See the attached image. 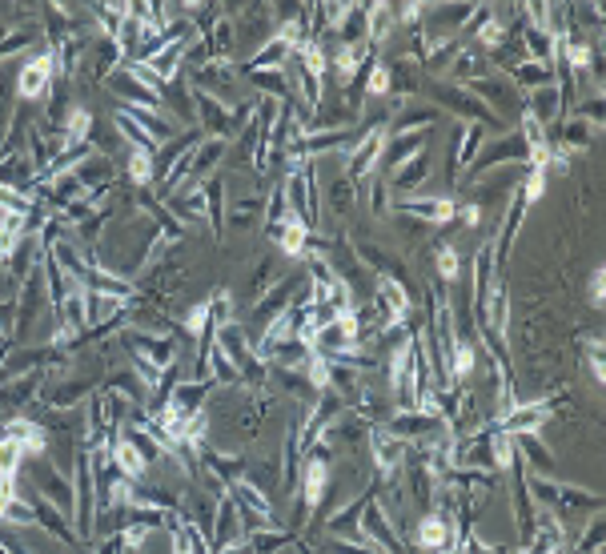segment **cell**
<instances>
[{
  "label": "cell",
  "mask_w": 606,
  "mask_h": 554,
  "mask_svg": "<svg viewBox=\"0 0 606 554\" xmlns=\"http://www.w3.org/2000/svg\"><path fill=\"white\" fill-rule=\"evenodd\" d=\"M430 97H434V109H450L458 121H470V125H486L490 133H506V121H498L474 93H466L462 85H450V81H434L430 85Z\"/></svg>",
  "instance_id": "cell-1"
},
{
  "label": "cell",
  "mask_w": 606,
  "mask_h": 554,
  "mask_svg": "<svg viewBox=\"0 0 606 554\" xmlns=\"http://www.w3.org/2000/svg\"><path fill=\"white\" fill-rule=\"evenodd\" d=\"M514 165H526V141H522L514 129L494 133V137L482 145V153L474 157V165H470V173H466V185H474L478 177H490L494 169H514Z\"/></svg>",
  "instance_id": "cell-2"
},
{
  "label": "cell",
  "mask_w": 606,
  "mask_h": 554,
  "mask_svg": "<svg viewBox=\"0 0 606 554\" xmlns=\"http://www.w3.org/2000/svg\"><path fill=\"white\" fill-rule=\"evenodd\" d=\"M374 314H378V330H406V322L414 318V298L402 282L394 277H374Z\"/></svg>",
  "instance_id": "cell-3"
},
{
  "label": "cell",
  "mask_w": 606,
  "mask_h": 554,
  "mask_svg": "<svg viewBox=\"0 0 606 554\" xmlns=\"http://www.w3.org/2000/svg\"><path fill=\"white\" fill-rule=\"evenodd\" d=\"M386 141H390V129H386V121H378V125H370V129L346 149V181H350V185H362L366 177H374Z\"/></svg>",
  "instance_id": "cell-4"
},
{
  "label": "cell",
  "mask_w": 606,
  "mask_h": 554,
  "mask_svg": "<svg viewBox=\"0 0 606 554\" xmlns=\"http://www.w3.org/2000/svg\"><path fill=\"white\" fill-rule=\"evenodd\" d=\"M53 81H57V65H53V49L45 45V49L29 53L21 61V69H17V101H25V105L29 101H45Z\"/></svg>",
  "instance_id": "cell-5"
},
{
  "label": "cell",
  "mask_w": 606,
  "mask_h": 554,
  "mask_svg": "<svg viewBox=\"0 0 606 554\" xmlns=\"http://www.w3.org/2000/svg\"><path fill=\"white\" fill-rule=\"evenodd\" d=\"M362 538H366L378 554H406V538H402L394 514H390L378 498H374V502L366 506V514H362Z\"/></svg>",
  "instance_id": "cell-6"
},
{
  "label": "cell",
  "mask_w": 606,
  "mask_h": 554,
  "mask_svg": "<svg viewBox=\"0 0 606 554\" xmlns=\"http://www.w3.org/2000/svg\"><path fill=\"white\" fill-rule=\"evenodd\" d=\"M386 430H390L394 438H402L406 446H430V442H438V438L450 434V426H446L442 418H430V414H422V410H398V414L386 422Z\"/></svg>",
  "instance_id": "cell-7"
},
{
  "label": "cell",
  "mask_w": 606,
  "mask_h": 554,
  "mask_svg": "<svg viewBox=\"0 0 606 554\" xmlns=\"http://www.w3.org/2000/svg\"><path fill=\"white\" fill-rule=\"evenodd\" d=\"M121 346L129 350V358H145V362H149V366H157V370H165V366H173V362L181 358V350H177L173 334L125 330V334H121Z\"/></svg>",
  "instance_id": "cell-8"
},
{
  "label": "cell",
  "mask_w": 606,
  "mask_h": 554,
  "mask_svg": "<svg viewBox=\"0 0 606 554\" xmlns=\"http://www.w3.org/2000/svg\"><path fill=\"white\" fill-rule=\"evenodd\" d=\"M105 89L117 97V105L121 109H153V113H161V93L157 89H149L133 69H129V61L105 81Z\"/></svg>",
  "instance_id": "cell-9"
},
{
  "label": "cell",
  "mask_w": 606,
  "mask_h": 554,
  "mask_svg": "<svg viewBox=\"0 0 606 554\" xmlns=\"http://www.w3.org/2000/svg\"><path fill=\"white\" fill-rule=\"evenodd\" d=\"M550 422V402H542V398H514V406L510 410H502L490 426H498V430H506L510 438H522V434H538L542 426Z\"/></svg>",
  "instance_id": "cell-10"
},
{
  "label": "cell",
  "mask_w": 606,
  "mask_h": 554,
  "mask_svg": "<svg viewBox=\"0 0 606 554\" xmlns=\"http://www.w3.org/2000/svg\"><path fill=\"white\" fill-rule=\"evenodd\" d=\"M462 530H466L462 514H458V518H446V514H438V510H426V514L418 518V526H414V546H418L422 554H438V550H446Z\"/></svg>",
  "instance_id": "cell-11"
},
{
  "label": "cell",
  "mask_w": 606,
  "mask_h": 554,
  "mask_svg": "<svg viewBox=\"0 0 606 554\" xmlns=\"http://www.w3.org/2000/svg\"><path fill=\"white\" fill-rule=\"evenodd\" d=\"M394 213L414 217V221H422V225H450L454 213H458V201L438 197V193H434V197L414 193V197H398V201H394Z\"/></svg>",
  "instance_id": "cell-12"
},
{
  "label": "cell",
  "mask_w": 606,
  "mask_h": 554,
  "mask_svg": "<svg viewBox=\"0 0 606 554\" xmlns=\"http://www.w3.org/2000/svg\"><path fill=\"white\" fill-rule=\"evenodd\" d=\"M366 442H370L374 470H378L382 478H398V474H402V462H406V454H410V446H406L402 438H394L386 426H370Z\"/></svg>",
  "instance_id": "cell-13"
},
{
  "label": "cell",
  "mask_w": 606,
  "mask_h": 554,
  "mask_svg": "<svg viewBox=\"0 0 606 554\" xmlns=\"http://www.w3.org/2000/svg\"><path fill=\"white\" fill-rule=\"evenodd\" d=\"M374 490H378V486H366V490H358V498H350L346 506H338V510L326 518V530H330V538L366 542V538H362V514H366V506L374 502Z\"/></svg>",
  "instance_id": "cell-14"
},
{
  "label": "cell",
  "mask_w": 606,
  "mask_h": 554,
  "mask_svg": "<svg viewBox=\"0 0 606 554\" xmlns=\"http://www.w3.org/2000/svg\"><path fill=\"white\" fill-rule=\"evenodd\" d=\"M209 542H213V554H217V550H225V546H233V542H245L241 506L233 502V494H229V490L217 498V514H213V534H209Z\"/></svg>",
  "instance_id": "cell-15"
},
{
  "label": "cell",
  "mask_w": 606,
  "mask_h": 554,
  "mask_svg": "<svg viewBox=\"0 0 606 554\" xmlns=\"http://www.w3.org/2000/svg\"><path fill=\"white\" fill-rule=\"evenodd\" d=\"M265 233L273 237V245H277L289 261H301V257L310 253V233H314V229H310L306 221H301L297 213H285V217H281V225H273V229H265Z\"/></svg>",
  "instance_id": "cell-16"
},
{
  "label": "cell",
  "mask_w": 606,
  "mask_h": 554,
  "mask_svg": "<svg viewBox=\"0 0 606 554\" xmlns=\"http://www.w3.org/2000/svg\"><path fill=\"white\" fill-rule=\"evenodd\" d=\"M438 121H442V109H434V105H426V101H410V105H402V109L386 121V129H390V137H402V133H430Z\"/></svg>",
  "instance_id": "cell-17"
},
{
  "label": "cell",
  "mask_w": 606,
  "mask_h": 554,
  "mask_svg": "<svg viewBox=\"0 0 606 554\" xmlns=\"http://www.w3.org/2000/svg\"><path fill=\"white\" fill-rule=\"evenodd\" d=\"M225 157H229V141L201 137V145L193 149V161H189V181H185V185H205L209 177H217V169L225 165Z\"/></svg>",
  "instance_id": "cell-18"
},
{
  "label": "cell",
  "mask_w": 606,
  "mask_h": 554,
  "mask_svg": "<svg viewBox=\"0 0 606 554\" xmlns=\"http://www.w3.org/2000/svg\"><path fill=\"white\" fill-rule=\"evenodd\" d=\"M5 434L21 442L25 462H33V458H45V454H49V430H45L37 418H29V414H13V418L5 422Z\"/></svg>",
  "instance_id": "cell-19"
},
{
  "label": "cell",
  "mask_w": 606,
  "mask_h": 554,
  "mask_svg": "<svg viewBox=\"0 0 606 554\" xmlns=\"http://www.w3.org/2000/svg\"><path fill=\"white\" fill-rule=\"evenodd\" d=\"M25 494V490H21ZM29 502H33V514H37V526L49 534V538H57V542H65V546H81V538H77V530H73V518L69 514H61L53 502H45L41 494H25Z\"/></svg>",
  "instance_id": "cell-20"
},
{
  "label": "cell",
  "mask_w": 606,
  "mask_h": 554,
  "mask_svg": "<svg viewBox=\"0 0 606 554\" xmlns=\"http://www.w3.org/2000/svg\"><path fill=\"white\" fill-rule=\"evenodd\" d=\"M494 269H498L494 241H482L474 249V322H482V314H486V298L494 290Z\"/></svg>",
  "instance_id": "cell-21"
},
{
  "label": "cell",
  "mask_w": 606,
  "mask_h": 554,
  "mask_svg": "<svg viewBox=\"0 0 606 554\" xmlns=\"http://www.w3.org/2000/svg\"><path fill=\"white\" fill-rule=\"evenodd\" d=\"M129 57H125V49L113 41V37H93L89 41V53H85V65H89V73H93V81H109L121 65H125Z\"/></svg>",
  "instance_id": "cell-22"
},
{
  "label": "cell",
  "mask_w": 606,
  "mask_h": 554,
  "mask_svg": "<svg viewBox=\"0 0 606 554\" xmlns=\"http://www.w3.org/2000/svg\"><path fill=\"white\" fill-rule=\"evenodd\" d=\"M514 446H518V458H522L526 474H534V478H558L554 450L542 442V434H522V438H514Z\"/></svg>",
  "instance_id": "cell-23"
},
{
  "label": "cell",
  "mask_w": 606,
  "mask_h": 554,
  "mask_svg": "<svg viewBox=\"0 0 606 554\" xmlns=\"http://www.w3.org/2000/svg\"><path fill=\"white\" fill-rule=\"evenodd\" d=\"M430 169H434L430 149H422V153H418V157H410L402 169H394V173L386 177V185H390V193H394V197H414V193H418V185H426V181H430Z\"/></svg>",
  "instance_id": "cell-24"
},
{
  "label": "cell",
  "mask_w": 606,
  "mask_h": 554,
  "mask_svg": "<svg viewBox=\"0 0 606 554\" xmlns=\"http://www.w3.org/2000/svg\"><path fill=\"white\" fill-rule=\"evenodd\" d=\"M193 113H197L205 137H217V141H229V137H233V133H229V105H225V101L193 89Z\"/></svg>",
  "instance_id": "cell-25"
},
{
  "label": "cell",
  "mask_w": 606,
  "mask_h": 554,
  "mask_svg": "<svg viewBox=\"0 0 606 554\" xmlns=\"http://www.w3.org/2000/svg\"><path fill=\"white\" fill-rule=\"evenodd\" d=\"M89 390H97V382H93V378H57V382H49V386H45L41 402H45L49 410H73V406H81V402H85V394H89Z\"/></svg>",
  "instance_id": "cell-26"
},
{
  "label": "cell",
  "mask_w": 606,
  "mask_h": 554,
  "mask_svg": "<svg viewBox=\"0 0 606 554\" xmlns=\"http://www.w3.org/2000/svg\"><path fill=\"white\" fill-rule=\"evenodd\" d=\"M542 129H550V125H558L562 117H566V105H562V93H558V81L554 85H546V89H534V93H526V105H522Z\"/></svg>",
  "instance_id": "cell-27"
},
{
  "label": "cell",
  "mask_w": 606,
  "mask_h": 554,
  "mask_svg": "<svg viewBox=\"0 0 606 554\" xmlns=\"http://www.w3.org/2000/svg\"><path fill=\"white\" fill-rule=\"evenodd\" d=\"M426 141H430V133H402V137H390L386 149H382V161H378L382 177H390V173L402 169L410 157H418V153L426 149Z\"/></svg>",
  "instance_id": "cell-28"
},
{
  "label": "cell",
  "mask_w": 606,
  "mask_h": 554,
  "mask_svg": "<svg viewBox=\"0 0 606 554\" xmlns=\"http://www.w3.org/2000/svg\"><path fill=\"white\" fill-rule=\"evenodd\" d=\"M109 458H113V470H117L121 478H129V482H145V474H149V458H145V454L125 438V430L113 438Z\"/></svg>",
  "instance_id": "cell-29"
},
{
  "label": "cell",
  "mask_w": 606,
  "mask_h": 554,
  "mask_svg": "<svg viewBox=\"0 0 606 554\" xmlns=\"http://www.w3.org/2000/svg\"><path fill=\"white\" fill-rule=\"evenodd\" d=\"M261 213H265V197H261V193H241V197L225 209V229H229V233L261 229Z\"/></svg>",
  "instance_id": "cell-30"
},
{
  "label": "cell",
  "mask_w": 606,
  "mask_h": 554,
  "mask_svg": "<svg viewBox=\"0 0 606 554\" xmlns=\"http://www.w3.org/2000/svg\"><path fill=\"white\" fill-rule=\"evenodd\" d=\"M265 362H273L277 370H285V374H297V370H306V362H310V346L301 342V338H285V342H273V346H265V350H257Z\"/></svg>",
  "instance_id": "cell-31"
},
{
  "label": "cell",
  "mask_w": 606,
  "mask_h": 554,
  "mask_svg": "<svg viewBox=\"0 0 606 554\" xmlns=\"http://www.w3.org/2000/svg\"><path fill=\"white\" fill-rule=\"evenodd\" d=\"M494 133L486 125H470V121H458V137H454V169H470L474 157L482 153V145L490 141Z\"/></svg>",
  "instance_id": "cell-32"
},
{
  "label": "cell",
  "mask_w": 606,
  "mask_h": 554,
  "mask_svg": "<svg viewBox=\"0 0 606 554\" xmlns=\"http://www.w3.org/2000/svg\"><path fill=\"white\" fill-rule=\"evenodd\" d=\"M125 177L133 189H149L157 181V153L153 149H141V145H125Z\"/></svg>",
  "instance_id": "cell-33"
},
{
  "label": "cell",
  "mask_w": 606,
  "mask_h": 554,
  "mask_svg": "<svg viewBox=\"0 0 606 554\" xmlns=\"http://www.w3.org/2000/svg\"><path fill=\"white\" fill-rule=\"evenodd\" d=\"M410 358H414V334L398 338V342L390 346V354H386V390H390V394H402L406 374H410Z\"/></svg>",
  "instance_id": "cell-34"
},
{
  "label": "cell",
  "mask_w": 606,
  "mask_h": 554,
  "mask_svg": "<svg viewBox=\"0 0 606 554\" xmlns=\"http://www.w3.org/2000/svg\"><path fill=\"white\" fill-rule=\"evenodd\" d=\"M289 61H293V49H289L285 41L269 37V41H261V49H253V53H249L245 73H273V69H285Z\"/></svg>",
  "instance_id": "cell-35"
},
{
  "label": "cell",
  "mask_w": 606,
  "mask_h": 554,
  "mask_svg": "<svg viewBox=\"0 0 606 554\" xmlns=\"http://www.w3.org/2000/svg\"><path fill=\"white\" fill-rule=\"evenodd\" d=\"M450 85H470V81H478V77H490V57L486 53H478L474 45H466L454 61H450Z\"/></svg>",
  "instance_id": "cell-36"
},
{
  "label": "cell",
  "mask_w": 606,
  "mask_h": 554,
  "mask_svg": "<svg viewBox=\"0 0 606 554\" xmlns=\"http://www.w3.org/2000/svg\"><path fill=\"white\" fill-rule=\"evenodd\" d=\"M478 374V342L474 338H454L450 346V386H462Z\"/></svg>",
  "instance_id": "cell-37"
},
{
  "label": "cell",
  "mask_w": 606,
  "mask_h": 554,
  "mask_svg": "<svg viewBox=\"0 0 606 554\" xmlns=\"http://www.w3.org/2000/svg\"><path fill=\"white\" fill-rule=\"evenodd\" d=\"M77 181H81L85 189H109V185L117 181V161L93 149V157H85V161L77 165Z\"/></svg>",
  "instance_id": "cell-38"
},
{
  "label": "cell",
  "mask_w": 606,
  "mask_h": 554,
  "mask_svg": "<svg viewBox=\"0 0 606 554\" xmlns=\"http://www.w3.org/2000/svg\"><path fill=\"white\" fill-rule=\"evenodd\" d=\"M229 494H233V502L241 506V510H249V514H257L261 522H269V526H277V518H273V506H269V494L265 490H257L253 482H233L229 486Z\"/></svg>",
  "instance_id": "cell-39"
},
{
  "label": "cell",
  "mask_w": 606,
  "mask_h": 554,
  "mask_svg": "<svg viewBox=\"0 0 606 554\" xmlns=\"http://www.w3.org/2000/svg\"><path fill=\"white\" fill-rule=\"evenodd\" d=\"M398 29V17H394V5H366V41L378 49L394 37Z\"/></svg>",
  "instance_id": "cell-40"
},
{
  "label": "cell",
  "mask_w": 606,
  "mask_h": 554,
  "mask_svg": "<svg viewBox=\"0 0 606 554\" xmlns=\"http://www.w3.org/2000/svg\"><path fill=\"white\" fill-rule=\"evenodd\" d=\"M558 81V69L554 65H538V61H522L514 73H510V85L522 89V93H534V89H546Z\"/></svg>",
  "instance_id": "cell-41"
},
{
  "label": "cell",
  "mask_w": 606,
  "mask_h": 554,
  "mask_svg": "<svg viewBox=\"0 0 606 554\" xmlns=\"http://www.w3.org/2000/svg\"><path fill=\"white\" fill-rule=\"evenodd\" d=\"M518 462H522V458H518V446H514V438H510L506 430L490 426V466H494V474H510Z\"/></svg>",
  "instance_id": "cell-42"
},
{
  "label": "cell",
  "mask_w": 606,
  "mask_h": 554,
  "mask_svg": "<svg viewBox=\"0 0 606 554\" xmlns=\"http://www.w3.org/2000/svg\"><path fill=\"white\" fill-rule=\"evenodd\" d=\"M93 125H97L93 109H85V105H73V109H69V117H65V125H61V133H65V149H69V145H89V137H93Z\"/></svg>",
  "instance_id": "cell-43"
},
{
  "label": "cell",
  "mask_w": 606,
  "mask_h": 554,
  "mask_svg": "<svg viewBox=\"0 0 606 554\" xmlns=\"http://www.w3.org/2000/svg\"><path fill=\"white\" fill-rule=\"evenodd\" d=\"M205 302H209L213 330H221V326H233V322H237V302H233V290H229V286H217Z\"/></svg>",
  "instance_id": "cell-44"
},
{
  "label": "cell",
  "mask_w": 606,
  "mask_h": 554,
  "mask_svg": "<svg viewBox=\"0 0 606 554\" xmlns=\"http://www.w3.org/2000/svg\"><path fill=\"white\" fill-rule=\"evenodd\" d=\"M41 37V29H33V25H17L5 41H0V65L5 61H13V57H25L29 49H33V41Z\"/></svg>",
  "instance_id": "cell-45"
},
{
  "label": "cell",
  "mask_w": 606,
  "mask_h": 554,
  "mask_svg": "<svg viewBox=\"0 0 606 554\" xmlns=\"http://www.w3.org/2000/svg\"><path fill=\"white\" fill-rule=\"evenodd\" d=\"M562 141V149L574 157V153H586V145H590V137H594V129L586 125V121H578V117H562V133H558Z\"/></svg>",
  "instance_id": "cell-46"
},
{
  "label": "cell",
  "mask_w": 606,
  "mask_h": 554,
  "mask_svg": "<svg viewBox=\"0 0 606 554\" xmlns=\"http://www.w3.org/2000/svg\"><path fill=\"white\" fill-rule=\"evenodd\" d=\"M334 33H338V45H362L366 41V5H350V13L342 17V25Z\"/></svg>",
  "instance_id": "cell-47"
},
{
  "label": "cell",
  "mask_w": 606,
  "mask_h": 554,
  "mask_svg": "<svg viewBox=\"0 0 606 554\" xmlns=\"http://www.w3.org/2000/svg\"><path fill=\"white\" fill-rule=\"evenodd\" d=\"M362 81H366V97H374V101L390 97L394 93V69H390V61H374Z\"/></svg>",
  "instance_id": "cell-48"
},
{
  "label": "cell",
  "mask_w": 606,
  "mask_h": 554,
  "mask_svg": "<svg viewBox=\"0 0 606 554\" xmlns=\"http://www.w3.org/2000/svg\"><path fill=\"white\" fill-rule=\"evenodd\" d=\"M21 466H25V450L17 438L0 434V478H21Z\"/></svg>",
  "instance_id": "cell-49"
},
{
  "label": "cell",
  "mask_w": 606,
  "mask_h": 554,
  "mask_svg": "<svg viewBox=\"0 0 606 554\" xmlns=\"http://www.w3.org/2000/svg\"><path fill=\"white\" fill-rule=\"evenodd\" d=\"M434 265H438V277L442 282H458V273H462V257L450 241H438L434 245Z\"/></svg>",
  "instance_id": "cell-50"
},
{
  "label": "cell",
  "mask_w": 606,
  "mask_h": 554,
  "mask_svg": "<svg viewBox=\"0 0 606 554\" xmlns=\"http://www.w3.org/2000/svg\"><path fill=\"white\" fill-rule=\"evenodd\" d=\"M209 330H213V318H209V302L201 298V302L185 314V334H189V342L197 346V342H205V338H209Z\"/></svg>",
  "instance_id": "cell-51"
},
{
  "label": "cell",
  "mask_w": 606,
  "mask_h": 554,
  "mask_svg": "<svg viewBox=\"0 0 606 554\" xmlns=\"http://www.w3.org/2000/svg\"><path fill=\"white\" fill-rule=\"evenodd\" d=\"M370 185H366V197H370V213L374 217H386L390 209H394V193H390V185H386V177L378 173V177H366Z\"/></svg>",
  "instance_id": "cell-52"
},
{
  "label": "cell",
  "mask_w": 606,
  "mask_h": 554,
  "mask_svg": "<svg viewBox=\"0 0 606 554\" xmlns=\"http://www.w3.org/2000/svg\"><path fill=\"white\" fill-rule=\"evenodd\" d=\"M354 193H358V185H350L346 177H338V181L330 185V209H334L338 217H346V213L354 209Z\"/></svg>",
  "instance_id": "cell-53"
},
{
  "label": "cell",
  "mask_w": 606,
  "mask_h": 554,
  "mask_svg": "<svg viewBox=\"0 0 606 554\" xmlns=\"http://www.w3.org/2000/svg\"><path fill=\"white\" fill-rule=\"evenodd\" d=\"M602 105H606L602 97H590V101H582L578 109H570V117H578V121H586V125H590V129L598 133V129H602Z\"/></svg>",
  "instance_id": "cell-54"
},
{
  "label": "cell",
  "mask_w": 606,
  "mask_h": 554,
  "mask_svg": "<svg viewBox=\"0 0 606 554\" xmlns=\"http://www.w3.org/2000/svg\"><path fill=\"white\" fill-rule=\"evenodd\" d=\"M602 282H606V265H594V269H590V306H594V310H602V302H606Z\"/></svg>",
  "instance_id": "cell-55"
},
{
  "label": "cell",
  "mask_w": 606,
  "mask_h": 554,
  "mask_svg": "<svg viewBox=\"0 0 606 554\" xmlns=\"http://www.w3.org/2000/svg\"><path fill=\"white\" fill-rule=\"evenodd\" d=\"M398 25H422L426 21V5H394Z\"/></svg>",
  "instance_id": "cell-56"
},
{
  "label": "cell",
  "mask_w": 606,
  "mask_h": 554,
  "mask_svg": "<svg viewBox=\"0 0 606 554\" xmlns=\"http://www.w3.org/2000/svg\"><path fill=\"white\" fill-rule=\"evenodd\" d=\"M330 550L334 554H378L370 542H350V538H330Z\"/></svg>",
  "instance_id": "cell-57"
},
{
  "label": "cell",
  "mask_w": 606,
  "mask_h": 554,
  "mask_svg": "<svg viewBox=\"0 0 606 554\" xmlns=\"http://www.w3.org/2000/svg\"><path fill=\"white\" fill-rule=\"evenodd\" d=\"M454 217H462V221H466V225H470V229H474V225H478V221H482V205H478V201H470V205H462V209H458V213H454Z\"/></svg>",
  "instance_id": "cell-58"
},
{
  "label": "cell",
  "mask_w": 606,
  "mask_h": 554,
  "mask_svg": "<svg viewBox=\"0 0 606 554\" xmlns=\"http://www.w3.org/2000/svg\"><path fill=\"white\" fill-rule=\"evenodd\" d=\"M586 366H590V378L598 386H606V358H586Z\"/></svg>",
  "instance_id": "cell-59"
},
{
  "label": "cell",
  "mask_w": 606,
  "mask_h": 554,
  "mask_svg": "<svg viewBox=\"0 0 606 554\" xmlns=\"http://www.w3.org/2000/svg\"><path fill=\"white\" fill-rule=\"evenodd\" d=\"M217 554H257L249 542H233V546H225V550H217Z\"/></svg>",
  "instance_id": "cell-60"
},
{
  "label": "cell",
  "mask_w": 606,
  "mask_h": 554,
  "mask_svg": "<svg viewBox=\"0 0 606 554\" xmlns=\"http://www.w3.org/2000/svg\"><path fill=\"white\" fill-rule=\"evenodd\" d=\"M9 273V265H5V257H0V277H5Z\"/></svg>",
  "instance_id": "cell-61"
},
{
  "label": "cell",
  "mask_w": 606,
  "mask_h": 554,
  "mask_svg": "<svg viewBox=\"0 0 606 554\" xmlns=\"http://www.w3.org/2000/svg\"><path fill=\"white\" fill-rule=\"evenodd\" d=\"M121 554H145V550H121Z\"/></svg>",
  "instance_id": "cell-62"
}]
</instances>
